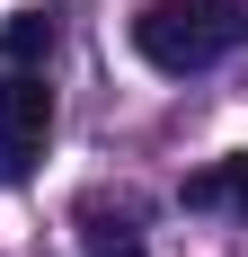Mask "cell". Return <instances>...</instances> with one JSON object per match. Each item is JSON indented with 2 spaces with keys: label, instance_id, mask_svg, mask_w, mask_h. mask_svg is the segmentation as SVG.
<instances>
[{
  "label": "cell",
  "instance_id": "8992f818",
  "mask_svg": "<svg viewBox=\"0 0 248 257\" xmlns=\"http://www.w3.org/2000/svg\"><path fill=\"white\" fill-rule=\"evenodd\" d=\"M222 204H239V222H248V151L222 160Z\"/></svg>",
  "mask_w": 248,
  "mask_h": 257
},
{
  "label": "cell",
  "instance_id": "7a4b0ae2",
  "mask_svg": "<svg viewBox=\"0 0 248 257\" xmlns=\"http://www.w3.org/2000/svg\"><path fill=\"white\" fill-rule=\"evenodd\" d=\"M45 133H53V89L36 71H9L0 80V178H18L45 151Z\"/></svg>",
  "mask_w": 248,
  "mask_h": 257
},
{
  "label": "cell",
  "instance_id": "277c9868",
  "mask_svg": "<svg viewBox=\"0 0 248 257\" xmlns=\"http://www.w3.org/2000/svg\"><path fill=\"white\" fill-rule=\"evenodd\" d=\"M80 257H142V231H133V222H106V213H89V222H80Z\"/></svg>",
  "mask_w": 248,
  "mask_h": 257
},
{
  "label": "cell",
  "instance_id": "3957f363",
  "mask_svg": "<svg viewBox=\"0 0 248 257\" xmlns=\"http://www.w3.org/2000/svg\"><path fill=\"white\" fill-rule=\"evenodd\" d=\"M0 62H9V71L53 62V9H9V18H0Z\"/></svg>",
  "mask_w": 248,
  "mask_h": 257
},
{
  "label": "cell",
  "instance_id": "5b68a950",
  "mask_svg": "<svg viewBox=\"0 0 248 257\" xmlns=\"http://www.w3.org/2000/svg\"><path fill=\"white\" fill-rule=\"evenodd\" d=\"M177 204H195V213H213V204H222V169H195V178L177 186Z\"/></svg>",
  "mask_w": 248,
  "mask_h": 257
},
{
  "label": "cell",
  "instance_id": "6da1fadb",
  "mask_svg": "<svg viewBox=\"0 0 248 257\" xmlns=\"http://www.w3.org/2000/svg\"><path fill=\"white\" fill-rule=\"evenodd\" d=\"M222 45H248V0H151V9H133V53L169 80L204 71Z\"/></svg>",
  "mask_w": 248,
  "mask_h": 257
}]
</instances>
